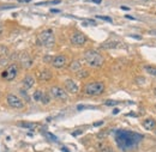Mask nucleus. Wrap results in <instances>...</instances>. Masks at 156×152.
I'll use <instances>...</instances> for the list:
<instances>
[{
	"mask_svg": "<svg viewBox=\"0 0 156 152\" xmlns=\"http://www.w3.org/2000/svg\"><path fill=\"white\" fill-rule=\"evenodd\" d=\"M142 135L135 132H129V131H118L115 133V141L120 150L122 151H129L133 147H136L138 143L142 140Z\"/></svg>",
	"mask_w": 156,
	"mask_h": 152,
	"instance_id": "nucleus-1",
	"label": "nucleus"
},
{
	"mask_svg": "<svg viewBox=\"0 0 156 152\" xmlns=\"http://www.w3.org/2000/svg\"><path fill=\"white\" fill-rule=\"evenodd\" d=\"M83 57H84V60L87 61V64L91 67H101L103 64V57L96 50H93V49L87 50Z\"/></svg>",
	"mask_w": 156,
	"mask_h": 152,
	"instance_id": "nucleus-2",
	"label": "nucleus"
},
{
	"mask_svg": "<svg viewBox=\"0 0 156 152\" xmlns=\"http://www.w3.org/2000/svg\"><path fill=\"white\" fill-rule=\"evenodd\" d=\"M105 91V84L101 81H93L85 85L84 92L88 96H98Z\"/></svg>",
	"mask_w": 156,
	"mask_h": 152,
	"instance_id": "nucleus-3",
	"label": "nucleus"
},
{
	"mask_svg": "<svg viewBox=\"0 0 156 152\" xmlns=\"http://www.w3.org/2000/svg\"><path fill=\"white\" fill-rule=\"evenodd\" d=\"M39 43L43 47H52L54 44V33L51 29L43 30L39 35Z\"/></svg>",
	"mask_w": 156,
	"mask_h": 152,
	"instance_id": "nucleus-4",
	"label": "nucleus"
},
{
	"mask_svg": "<svg viewBox=\"0 0 156 152\" xmlns=\"http://www.w3.org/2000/svg\"><path fill=\"white\" fill-rule=\"evenodd\" d=\"M18 74V66L16 64H11L7 66V68L1 73V78L4 80H7V81H11L13 80Z\"/></svg>",
	"mask_w": 156,
	"mask_h": 152,
	"instance_id": "nucleus-5",
	"label": "nucleus"
},
{
	"mask_svg": "<svg viewBox=\"0 0 156 152\" xmlns=\"http://www.w3.org/2000/svg\"><path fill=\"white\" fill-rule=\"evenodd\" d=\"M49 94H51V96H52L53 98L59 99V101H65V99H67V94H66V91H65L62 88H60V86H52L51 90H49Z\"/></svg>",
	"mask_w": 156,
	"mask_h": 152,
	"instance_id": "nucleus-6",
	"label": "nucleus"
},
{
	"mask_svg": "<svg viewBox=\"0 0 156 152\" xmlns=\"http://www.w3.org/2000/svg\"><path fill=\"white\" fill-rule=\"evenodd\" d=\"M7 104L10 107L15 108V109H22L24 107V102L20 99L18 96L12 95V94H10L7 96Z\"/></svg>",
	"mask_w": 156,
	"mask_h": 152,
	"instance_id": "nucleus-7",
	"label": "nucleus"
},
{
	"mask_svg": "<svg viewBox=\"0 0 156 152\" xmlns=\"http://www.w3.org/2000/svg\"><path fill=\"white\" fill-rule=\"evenodd\" d=\"M64 85H65L66 91L70 92V94H77L78 90H79L77 83H76L75 80H72V79H67V80H65Z\"/></svg>",
	"mask_w": 156,
	"mask_h": 152,
	"instance_id": "nucleus-8",
	"label": "nucleus"
},
{
	"mask_svg": "<svg viewBox=\"0 0 156 152\" xmlns=\"http://www.w3.org/2000/svg\"><path fill=\"white\" fill-rule=\"evenodd\" d=\"M20 64L23 68H27V70H28V68H30V67L33 66V59L30 57L29 54L23 53L20 57Z\"/></svg>",
	"mask_w": 156,
	"mask_h": 152,
	"instance_id": "nucleus-9",
	"label": "nucleus"
},
{
	"mask_svg": "<svg viewBox=\"0 0 156 152\" xmlns=\"http://www.w3.org/2000/svg\"><path fill=\"white\" fill-rule=\"evenodd\" d=\"M85 42H87V37L82 33H75L71 36V43H73L76 46H83Z\"/></svg>",
	"mask_w": 156,
	"mask_h": 152,
	"instance_id": "nucleus-10",
	"label": "nucleus"
},
{
	"mask_svg": "<svg viewBox=\"0 0 156 152\" xmlns=\"http://www.w3.org/2000/svg\"><path fill=\"white\" fill-rule=\"evenodd\" d=\"M52 65L55 68H61L66 65V57L65 55H57L54 57V59L52 60Z\"/></svg>",
	"mask_w": 156,
	"mask_h": 152,
	"instance_id": "nucleus-11",
	"label": "nucleus"
},
{
	"mask_svg": "<svg viewBox=\"0 0 156 152\" xmlns=\"http://www.w3.org/2000/svg\"><path fill=\"white\" fill-rule=\"evenodd\" d=\"M52 77H53L52 72L49 70H46L44 68V70H42L39 73V80L40 81H48V80L52 79Z\"/></svg>",
	"mask_w": 156,
	"mask_h": 152,
	"instance_id": "nucleus-12",
	"label": "nucleus"
},
{
	"mask_svg": "<svg viewBox=\"0 0 156 152\" xmlns=\"http://www.w3.org/2000/svg\"><path fill=\"white\" fill-rule=\"evenodd\" d=\"M142 125H143V127H144L147 131H153V130H155V127H156V121L154 119L149 117V119L144 120Z\"/></svg>",
	"mask_w": 156,
	"mask_h": 152,
	"instance_id": "nucleus-13",
	"label": "nucleus"
},
{
	"mask_svg": "<svg viewBox=\"0 0 156 152\" xmlns=\"http://www.w3.org/2000/svg\"><path fill=\"white\" fill-rule=\"evenodd\" d=\"M120 46H121L120 42L114 41V40H109V41H106L105 43H102V44H101V48H103V49H109V48H118V47H120Z\"/></svg>",
	"mask_w": 156,
	"mask_h": 152,
	"instance_id": "nucleus-14",
	"label": "nucleus"
},
{
	"mask_svg": "<svg viewBox=\"0 0 156 152\" xmlns=\"http://www.w3.org/2000/svg\"><path fill=\"white\" fill-rule=\"evenodd\" d=\"M34 84H35V78L33 76H30V74H28V76L24 77V79H23V85H24V88L28 90V89H31L33 86H34Z\"/></svg>",
	"mask_w": 156,
	"mask_h": 152,
	"instance_id": "nucleus-15",
	"label": "nucleus"
},
{
	"mask_svg": "<svg viewBox=\"0 0 156 152\" xmlns=\"http://www.w3.org/2000/svg\"><path fill=\"white\" fill-rule=\"evenodd\" d=\"M69 70H70L71 72L77 73V72H79V71L82 70V62H80L79 60H75V61H72V62L70 64V66H69Z\"/></svg>",
	"mask_w": 156,
	"mask_h": 152,
	"instance_id": "nucleus-16",
	"label": "nucleus"
},
{
	"mask_svg": "<svg viewBox=\"0 0 156 152\" xmlns=\"http://www.w3.org/2000/svg\"><path fill=\"white\" fill-rule=\"evenodd\" d=\"M144 71L150 76L156 77V67H154V66H148L147 65V66H144Z\"/></svg>",
	"mask_w": 156,
	"mask_h": 152,
	"instance_id": "nucleus-17",
	"label": "nucleus"
},
{
	"mask_svg": "<svg viewBox=\"0 0 156 152\" xmlns=\"http://www.w3.org/2000/svg\"><path fill=\"white\" fill-rule=\"evenodd\" d=\"M18 126L24 127V128H29V130H34L36 127V123H33V122H20Z\"/></svg>",
	"mask_w": 156,
	"mask_h": 152,
	"instance_id": "nucleus-18",
	"label": "nucleus"
},
{
	"mask_svg": "<svg viewBox=\"0 0 156 152\" xmlns=\"http://www.w3.org/2000/svg\"><path fill=\"white\" fill-rule=\"evenodd\" d=\"M61 0H52V1H43V2H37L36 5L37 6H41V5H57V4H60Z\"/></svg>",
	"mask_w": 156,
	"mask_h": 152,
	"instance_id": "nucleus-19",
	"label": "nucleus"
},
{
	"mask_svg": "<svg viewBox=\"0 0 156 152\" xmlns=\"http://www.w3.org/2000/svg\"><path fill=\"white\" fill-rule=\"evenodd\" d=\"M42 96H43V92L41 91V90H36L35 92H34V99L35 101H37V102H41V99H42Z\"/></svg>",
	"mask_w": 156,
	"mask_h": 152,
	"instance_id": "nucleus-20",
	"label": "nucleus"
},
{
	"mask_svg": "<svg viewBox=\"0 0 156 152\" xmlns=\"http://www.w3.org/2000/svg\"><path fill=\"white\" fill-rule=\"evenodd\" d=\"M49 101H51V96L48 95V94H44V92H43V96H42L41 102H42L43 104H48V103H49Z\"/></svg>",
	"mask_w": 156,
	"mask_h": 152,
	"instance_id": "nucleus-21",
	"label": "nucleus"
},
{
	"mask_svg": "<svg viewBox=\"0 0 156 152\" xmlns=\"http://www.w3.org/2000/svg\"><path fill=\"white\" fill-rule=\"evenodd\" d=\"M77 76L78 78H87V77L89 76V72L85 71V70H80L79 72H77Z\"/></svg>",
	"mask_w": 156,
	"mask_h": 152,
	"instance_id": "nucleus-22",
	"label": "nucleus"
},
{
	"mask_svg": "<svg viewBox=\"0 0 156 152\" xmlns=\"http://www.w3.org/2000/svg\"><path fill=\"white\" fill-rule=\"evenodd\" d=\"M98 152H114V150L112 147H109V146H102Z\"/></svg>",
	"mask_w": 156,
	"mask_h": 152,
	"instance_id": "nucleus-23",
	"label": "nucleus"
},
{
	"mask_svg": "<svg viewBox=\"0 0 156 152\" xmlns=\"http://www.w3.org/2000/svg\"><path fill=\"white\" fill-rule=\"evenodd\" d=\"M46 136L48 138V139H51V140H53V141H58V138L55 136V135H53L52 133H49V132H46Z\"/></svg>",
	"mask_w": 156,
	"mask_h": 152,
	"instance_id": "nucleus-24",
	"label": "nucleus"
},
{
	"mask_svg": "<svg viewBox=\"0 0 156 152\" xmlns=\"http://www.w3.org/2000/svg\"><path fill=\"white\" fill-rule=\"evenodd\" d=\"M96 18L102 19V20H106V22H109V23H112V22H113L111 17H107V16H96Z\"/></svg>",
	"mask_w": 156,
	"mask_h": 152,
	"instance_id": "nucleus-25",
	"label": "nucleus"
},
{
	"mask_svg": "<svg viewBox=\"0 0 156 152\" xmlns=\"http://www.w3.org/2000/svg\"><path fill=\"white\" fill-rule=\"evenodd\" d=\"M83 133V131L82 130H78V131H73L72 133H71V135L72 136H77V135H79V134H82Z\"/></svg>",
	"mask_w": 156,
	"mask_h": 152,
	"instance_id": "nucleus-26",
	"label": "nucleus"
},
{
	"mask_svg": "<svg viewBox=\"0 0 156 152\" xmlns=\"http://www.w3.org/2000/svg\"><path fill=\"white\" fill-rule=\"evenodd\" d=\"M118 104V102L115 101H106V105H115Z\"/></svg>",
	"mask_w": 156,
	"mask_h": 152,
	"instance_id": "nucleus-27",
	"label": "nucleus"
},
{
	"mask_svg": "<svg viewBox=\"0 0 156 152\" xmlns=\"http://www.w3.org/2000/svg\"><path fill=\"white\" fill-rule=\"evenodd\" d=\"M102 125H103V121H98V122H95V123H94V126H95V127H98V126H102Z\"/></svg>",
	"mask_w": 156,
	"mask_h": 152,
	"instance_id": "nucleus-28",
	"label": "nucleus"
},
{
	"mask_svg": "<svg viewBox=\"0 0 156 152\" xmlns=\"http://www.w3.org/2000/svg\"><path fill=\"white\" fill-rule=\"evenodd\" d=\"M120 9L121 10H124V11H129V10H131L130 7H127V6H120Z\"/></svg>",
	"mask_w": 156,
	"mask_h": 152,
	"instance_id": "nucleus-29",
	"label": "nucleus"
},
{
	"mask_svg": "<svg viewBox=\"0 0 156 152\" xmlns=\"http://www.w3.org/2000/svg\"><path fill=\"white\" fill-rule=\"evenodd\" d=\"M137 83H139V84L142 83V84H143V83H144V79H143V78H137Z\"/></svg>",
	"mask_w": 156,
	"mask_h": 152,
	"instance_id": "nucleus-30",
	"label": "nucleus"
},
{
	"mask_svg": "<svg viewBox=\"0 0 156 152\" xmlns=\"http://www.w3.org/2000/svg\"><path fill=\"white\" fill-rule=\"evenodd\" d=\"M90 1H93V2H95V4H101L102 0H90Z\"/></svg>",
	"mask_w": 156,
	"mask_h": 152,
	"instance_id": "nucleus-31",
	"label": "nucleus"
},
{
	"mask_svg": "<svg viewBox=\"0 0 156 152\" xmlns=\"http://www.w3.org/2000/svg\"><path fill=\"white\" fill-rule=\"evenodd\" d=\"M125 18L131 19V20H135V19H136V18H133V17H131V16H125Z\"/></svg>",
	"mask_w": 156,
	"mask_h": 152,
	"instance_id": "nucleus-32",
	"label": "nucleus"
},
{
	"mask_svg": "<svg viewBox=\"0 0 156 152\" xmlns=\"http://www.w3.org/2000/svg\"><path fill=\"white\" fill-rule=\"evenodd\" d=\"M61 150H62V151H64V152H69V150H67V149H66V147H64V146H62V147H61Z\"/></svg>",
	"mask_w": 156,
	"mask_h": 152,
	"instance_id": "nucleus-33",
	"label": "nucleus"
},
{
	"mask_svg": "<svg viewBox=\"0 0 156 152\" xmlns=\"http://www.w3.org/2000/svg\"><path fill=\"white\" fill-rule=\"evenodd\" d=\"M20 2H30L31 0H20Z\"/></svg>",
	"mask_w": 156,
	"mask_h": 152,
	"instance_id": "nucleus-34",
	"label": "nucleus"
},
{
	"mask_svg": "<svg viewBox=\"0 0 156 152\" xmlns=\"http://www.w3.org/2000/svg\"><path fill=\"white\" fill-rule=\"evenodd\" d=\"M119 113V109H114V112H113V114H118Z\"/></svg>",
	"mask_w": 156,
	"mask_h": 152,
	"instance_id": "nucleus-35",
	"label": "nucleus"
},
{
	"mask_svg": "<svg viewBox=\"0 0 156 152\" xmlns=\"http://www.w3.org/2000/svg\"><path fill=\"white\" fill-rule=\"evenodd\" d=\"M1 34H2V26H1V24H0V36H1Z\"/></svg>",
	"mask_w": 156,
	"mask_h": 152,
	"instance_id": "nucleus-36",
	"label": "nucleus"
},
{
	"mask_svg": "<svg viewBox=\"0 0 156 152\" xmlns=\"http://www.w3.org/2000/svg\"><path fill=\"white\" fill-rule=\"evenodd\" d=\"M51 12H60V11H59V10H53V9H52Z\"/></svg>",
	"mask_w": 156,
	"mask_h": 152,
	"instance_id": "nucleus-37",
	"label": "nucleus"
},
{
	"mask_svg": "<svg viewBox=\"0 0 156 152\" xmlns=\"http://www.w3.org/2000/svg\"><path fill=\"white\" fill-rule=\"evenodd\" d=\"M154 95L156 96V89H154Z\"/></svg>",
	"mask_w": 156,
	"mask_h": 152,
	"instance_id": "nucleus-38",
	"label": "nucleus"
},
{
	"mask_svg": "<svg viewBox=\"0 0 156 152\" xmlns=\"http://www.w3.org/2000/svg\"><path fill=\"white\" fill-rule=\"evenodd\" d=\"M155 108H156V104H155Z\"/></svg>",
	"mask_w": 156,
	"mask_h": 152,
	"instance_id": "nucleus-39",
	"label": "nucleus"
},
{
	"mask_svg": "<svg viewBox=\"0 0 156 152\" xmlns=\"http://www.w3.org/2000/svg\"><path fill=\"white\" fill-rule=\"evenodd\" d=\"M155 133H156V131H155Z\"/></svg>",
	"mask_w": 156,
	"mask_h": 152,
	"instance_id": "nucleus-40",
	"label": "nucleus"
}]
</instances>
